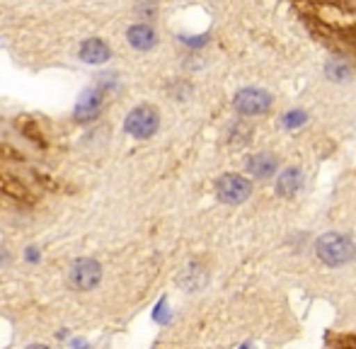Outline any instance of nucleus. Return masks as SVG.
<instances>
[{
    "label": "nucleus",
    "instance_id": "f257e3e1",
    "mask_svg": "<svg viewBox=\"0 0 356 349\" xmlns=\"http://www.w3.org/2000/svg\"><path fill=\"white\" fill-rule=\"evenodd\" d=\"M315 252H318V257L325 264L339 267V264H347L354 260L356 247L352 238L342 236V233H325L318 241V245H315Z\"/></svg>",
    "mask_w": 356,
    "mask_h": 349
},
{
    "label": "nucleus",
    "instance_id": "f03ea898",
    "mask_svg": "<svg viewBox=\"0 0 356 349\" xmlns=\"http://www.w3.org/2000/svg\"><path fill=\"white\" fill-rule=\"evenodd\" d=\"M124 127H127V133H131L134 138H150L160 127V114L150 104H141V107L129 112Z\"/></svg>",
    "mask_w": 356,
    "mask_h": 349
},
{
    "label": "nucleus",
    "instance_id": "7ed1b4c3",
    "mask_svg": "<svg viewBox=\"0 0 356 349\" xmlns=\"http://www.w3.org/2000/svg\"><path fill=\"white\" fill-rule=\"evenodd\" d=\"M102 282V267L95 260H75L68 269V284L78 291H92L97 284Z\"/></svg>",
    "mask_w": 356,
    "mask_h": 349
},
{
    "label": "nucleus",
    "instance_id": "20e7f679",
    "mask_svg": "<svg viewBox=\"0 0 356 349\" xmlns=\"http://www.w3.org/2000/svg\"><path fill=\"white\" fill-rule=\"evenodd\" d=\"M216 194L225 204H243L252 194V184L243 174H223L216 182Z\"/></svg>",
    "mask_w": 356,
    "mask_h": 349
},
{
    "label": "nucleus",
    "instance_id": "39448f33",
    "mask_svg": "<svg viewBox=\"0 0 356 349\" xmlns=\"http://www.w3.org/2000/svg\"><path fill=\"white\" fill-rule=\"evenodd\" d=\"M233 104H235V112L238 114L254 117V114H264L269 107H272V97H269V92H264V90L245 88L235 95Z\"/></svg>",
    "mask_w": 356,
    "mask_h": 349
},
{
    "label": "nucleus",
    "instance_id": "423d86ee",
    "mask_svg": "<svg viewBox=\"0 0 356 349\" xmlns=\"http://www.w3.org/2000/svg\"><path fill=\"white\" fill-rule=\"evenodd\" d=\"M104 107V90L102 88H85L83 92H80V99L78 104H75V122L80 124H88L92 122V119L99 117V112H102Z\"/></svg>",
    "mask_w": 356,
    "mask_h": 349
},
{
    "label": "nucleus",
    "instance_id": "0eeeda50",
    "mask_svg": "<svg viewBox=\"0 0 356 349\" xmlns=\"http://www.w3.org/2000/svg\"><path fill=\"white\" fill-rule=\"evenodd\" d=\"M127 39L138 51H148V49H153L158 44V34H155V29L150 24H134V27H129Z\"/></svg>",
    "mask_w": 356,
    "mask_h": 349
},
{
    "label": "nucleus",
    "instance_id": "6e6552de",
    "mask_svg": "<svg viewBox=\"0 0 356 349\" xmlns=\"http://www.w3.org/2000/svg\"><path fill=\"white\" fill-rule=\"evenodd\" d=\"M109 56H112V51H109V47L102 39L92 37L80 44V58H83L85 63H104V61H109Z\"/></svg>",
    "mask_w": 356,
    "mask_h": 349
},
{
    "label": "nucleus",
    "instance_id": "1a4fd4ad",
    "mask_svg": "<svg viewBox=\"0 0 356 349\" xmlns=\"http://www.w3.org/2000/svg\"><path fill=\"white\" fill-rule=\"evenodd\" d=\"M279 161L272 156V153H254L252 158L248 161V172L254 174L257 179H267L277 172Z\"/></svg>",
    "mask_w": 356,
    "mask_h": 349
},
{
    "label": "nucleus",
    "instance_id": "9d476101",
    "mask_svg": "<svg viewBox=\"0 0 356 349\" xmlns=\"http://www.w3.org/2000/svg\"><path fill=\"white\" fill-rule=\"evenodd\" d=\"M303 187V172L298 168H286L277 179V192L282 197H293L298 189Z\"/></svg>",
    "mask_w": 356,
    "mask_h": 349
},
{
    "label": "nucleus",
    "instance_id": "9b49d317",
    "mask_svg": "<svg viewBox=\"0 0 356 349\" xmlns=\"http://www.w3.org/2000/svg\"><path fill=\"white\" fill-rule=\"evenodd\" d=\"M305 122V114L303 112H289L284 117V127H298V124H303Z\"/></svg>",
    "mask_w": 356,
    "mask_h": 349
},
{
    "label": "nucleus",
    "instance_id": "f8f14e48",
    "mask_svg": "<svg viewBox=\"0 0 356 349\" xmlns=\"http://www.w3.org/2000/svg\"><path fill=\"white\" fill-rule=\"evenodd\" d=\"M27 349H49V347H44V345H32V347H27Z\"/></svg>",
    "mask_w": 356,
    "mask_h": 349
}]
</instances>
